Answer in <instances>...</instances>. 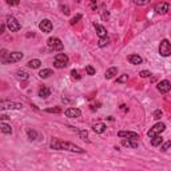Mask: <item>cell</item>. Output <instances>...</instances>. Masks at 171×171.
Instances as JSON below:
<instances>
[{
    "label": "cell",
    "instance_id": "cell-24",
    "mask_svg": "<svg viewBox=\"0 0 171 171\" xmlns=\"http://www.w3.org/2000/svg\"><path fill=\"white\" fill-rule=\"evenodd\" d=\"M27 66H28L29 68H39V67L41 66V62L39 60V59H31V60L27 63Z\"/></svg>",
    "mask_w": 171,
    "mask_h": 171
},
{
    "label": "cell",
    "instance_id": "cell-43",
    "mask_svg": "<svg viewBox=\"0 0 171 171\" xmlns=\"http://www.w3.org/2000/svg\"><path fill=\"white\" fill-rule=\"evenodd\" d=\"M0 119H3V120H8V116H7V115H1V116H0Z\"/></svg>",
    "mask_w": 171,
    "mask_h": 171
},
{
    "label": "cell",
    "instance_id": "cell-33",
    "mask_svg": "<svg viewBox=\"0 0 171 171\" xmlns=\"http://www.w3.org/2000/svg\"><path fill=\"white\" fill-rule=\"evenodd\" d=\"M127 80H128V75H126V74H124V75L119 76L118 80H116V82H118V83H126Z\"/></svg>",
    "mask_w": 171,
    "mask_h": 171
},
{
    "label": "cell",
    "instance_id": "cell-2",
    "mask_svg": "<svg viewBox=\"0 0 171 171\" xmlns=\"http://www.w3.org/2000/svg\"><path fill=\"white\" fill-rule=\"evenodd\" d=\"M23 104L18 102L11 100H0V110H21Z\"/></svg>",
    "mask_w": 171,
    "mask_h": 171
},
{
    "label": "cell",
    "instance_id": "cell-42",
    "mask_svg": "<svg viewBox=\"0 0 171 171\" xmlns=\"http://www.w3.org/2000/svg\"><path fill=\"white\" fill-rule=\"evenodd\" d=\"M120 110L124 111V112H127V111H128V107H127L126 104H122V106H120Z\"/></svg>",
    "mask_w": 171,
    "mask_h": 171
},
{
    "label": "cell",
    "instance_id": "cell-9",
    "mask_svg": "<svg viewBox=\"0 0 171 171\" xmlns=\"http://www.w3.org/2000/svg\"><path fill=\"white\" fill-rule=\"evenodd\" d=\"M168 11H170V4H168L167 1H160V3H158L157 6H155V12H157L158 15H165V14H167Z\"/></svg>",
    "mask_w": 171,
    "mask_h": 171
},
{
    "label": "cell",
    "instance_id": "cell-32",
    "mask_svg": "<svg viewBox=\"0 0 171 171\" xmlns=\"http://www.w3.org/2000/svg\"><path fill=\"white\" fill-rule=\"evenodd\" d=\"M162 147H160V150L162 151H167L168 148H170V146H171V140H167L166 143H163V145H160Z\"/></svg>",
    "mask_w": 171,
    "mask_h": 171
},
{
    "label": "cell",
    "instance_id": "cell-22",
    "mask_svg": "<svg viewBox=\"0 0 171 171\" xmlns=\"http://www.w3.org/2000/svg\"><path fill=\"white\" fill-rule=\"evenodd\" d=\"M0 131L3 134H6V135H9V134H12V128L9 124H7V123H0Z\"/></svg>",
    "mask_w": 171,
    "mask_h": 171
},
{
    "label": "cell",
    "instance_id": "cell-41",
    "mask_svg": "<svg viewBox=\"0 0 171 171\" xmlns=\"http://www.w3.org/2000/svg\"><path fill=\"white\" fill-rule=\"evenodd\" d=\"M91 8L96 9V0H91Z\"/></svg>",
    "mask_w": 171,
    "mask_h": 171
},
{
    "label": "cell",
    "instance_id": "cell-39",
    "mask_svg": "<svg viewBox=\"0 0 171 171\" xmlns=\"http://www.w3.org/2000/svg\"><path fill=\"white\" fill-rule=\"evenodd\" d=\"M4 29H6V26H4L3 23H0V35L4 32Z\"/></svg>",
    "mask_w": 171,
    "mask_h": 171
},
{
    "label": "cell",
    "instance_id": "cell-14",
    "mask_svg": "<svg viewBox=\"0 0 171 171\" xmlns=\"http://www.w3.org/2000/svg\"><path fill=\"white\" fill-rule=\"evenodd\" d=\"M94 27H95L96 34H98L99 38H104V36H107V29H106L103 26H100V24H98V23H94Z\"/></svg>",
    "mask_w": 171,
    "mask_h": 171
},
{
    "label": "cell",
    "instance_id": "cell-38",
    "mask_svg": "<svg viewBox=\"0 0 171 171\" xmlns=\"http://www.w3.org/2000/svg\"><path fill=\"white\" fill-rule=\"evenodd\" d=\"M71 75H72V78H75V79H80V75H79V72L76 70L71 71Z\"/></svg>",
    "mask_w": 171,
    "mask_h": 171
},
{
    "label": "cell",
    "instance_id": "cell-3",
    "mask_svg": "<svg viewBox=\"0 0 171 171\" xmlns=\"http://www.w3.org/2000/svg\"><path fill=\"white\" fill-rule=\"evenodd\" d=\"M7 28H8L11 32H18V31H20L21 24L19 23V20L16 18H14V16H8V18H7Z\"/></svg>",
    "mask_w": 171,
    "mask_h": 171
},
{
    "label": "cell",
    "instance_id": "cell-1",
    "mask_svg": "<svg viewBox=\"0 0 171 171\" xmlns=\"http://www.w3.org/2000/svg\"><path fill=\"white\" fill-rule=\"evenodd\" d=\"M49 147L52 148V150H58V151L66 150V151H71V152L84 154V150L82 147H79V146L74 145V143H71V142H63V140L56 139V138H54V139L51 140Z\"/></svg>",
    "mask_w": 171,
    "mask_h": 171
},
{
    "label": "cell",
    "instance_id": "cell-40",
    "mask_svg": "<svg viewBox=\"0 0 171 171\" xmlns=\"http://www.w3.org/2000/svg\"><path fill=\"white\" fill-rule=\"evenodd\" d=\"M62 9H63V12H64V14H66V15H68V14H70V11H68V7L62 6Z\"/></svg>",
    "mask_w": 171,
    "mask_h": 171
},
{
    "label": "cell",
    "instance_id": "cell-15",
    "mask_svg": "<svg viewBox=\"0 0 171 171\" xmlns=\"http://www.w3.org/2000/svg\"><path fill=\"white\" fill-rule=\"evenodd\" d=\"M55 62H58V63L63 64L64 67H67V64H68V56L66 54H58L55 56Z\"/></svg>",
    "mask_w": 171,
    "mask_h": 171
},
{
    "label": "cell",
    "instance_id": "cell-35",
    "mask_svg": "<svg viewBox=\"0 0 171 171\" xmlns=\"http://www.w3.org/2000/svg\"><path fill=\"white\" fill-rule=\"evenodd\" d=\"M20 0H7V4L8 6H19Z\"/></svg>",
    "mask_w": 171,
    "mask_h": 171
},
{
    "label": "cell",
    "instance_id": "cell-7",
    "mask_svg": "<svg viewBox=\"0 0 171 171\" xmlns=\"http://www.w3.org/2000/svg\"><path fill=\"white\" fill-rule=\"evenodd\" d=\"M47 44H48V47L52 51H62L63 49V43L60 41V39L58 38H49L48 40H47Z\"/></svg>",
    "mask_w": 171,
    "mask_h": 171
},
{
    "label": "cell",
    "instance_id": "cell-37",
    "mask_svg": "<svg viewBox=\"0 0 171 171\" xmlns=\"http://www.w3.org/2000/svg\"><path fill=\"white\" fill-rule=\"evenodd\" d=\"M139 75L142 76V78H148V76L151 75V72H150V71H140Z\"/></svg>",
    "mask_w": 171,
    "mask_h": 171
},
{
    "label": "cell",
    "instance_id": "cell-10",
    "mask_svg": "<svg viewBox=\"0 0 171 171\" xmlns=\"http://www.w3.org/2000/svg\"><path fill=\"white\" fill-rule=\"evenodd\" d=\"M39 28H40V31H43L44 34H49V32L52 31L54 26L48 19H44V20H41L40 23H39Z\"/></svg>",
    "mask_w": 171,
    "mask_h": 171
},
{
    "label": "cell",
    "instance_id": "cell-19",
    "mask_svg": "<svg viewBox=\"0 0 171 171\" xmlns=\"http://www.w3.org/2000/svg\"><path fill=\"white\" fill-rule=\"evenodd\" d=\"M115 75H118V68L116 67H110L107 71H106V79H112Z\"/></svg>",
    "mask_w": 171,
    "mask_h": 171
},
{
    "label": "cell",
    "instance_id": "cell-21",
    "mask_svg": "<svg viewBox=\"0 0 171 171\" xmlns=\"http://www.w3.org/2000/svg\"><path fill=\"white\" fill-rule=\"evenodd\" d=\"M163 143V138L160 135H155L151 138V145L154 146V147H158V146H160Z\"/></svg>",
    "mask_w": 171,
    "mask_h": 171
},
{
    "label": "cell",
    "instance_id": "cell-29",
    "mask_svg": "<svg viewBox=\"0 0 171 171\" xmlns=\"http://www.w3.org/2000/svg\"><path fill=\"white\" fill-rule=\"evenodd\" d=\"M46 112H49V114H60L62 112V108L60 107H54V108H47Z\"/></svg>",
    "mask_w": 171,
    "mask_h": 171
},
{
    "label": "cell",
    "instance_id": "cell-4",
    "mask_svg": "<svg viewBox=\"0 0 171 171\" xmlns=\"http://www.w3.org/2000/svg\"><path fill=\"white\" fill-rule=\"evenodd\" d=\"M159 54L165 58L171 55V43L167 40V39H163L160 41V46H159Z\"/></svg>",
    "mask_w": 171,
    "mask_h": 171
},
{
    "label": "cell",
    "instance_id": "cell-26",
    "mask_svg": "<svg viewBox=\"0 0 171 171\" xmlns=\"http://www.w3.org/2000/svg\"><path fill=\"white\" fill-rule=\"evenodd\" d=\"M15 76L18 79H20V80H27V79H28V74H27L26 71H21V70L16 71V72H15Z\"/></svg>",
    "mask_w": 171,
    "mask_h": 171
},
{
    "label": "cell",
    "instance_id": "cell-18",
    "mask_svg": "<svg viewBox=\"0 0 171 171\" xmlns=\"http://www.w3.org/2000/svg\"><path fill=\"white\" fill-rule=\"evenodd\" d=\"M106 128H107V126L104 124V123H96V124L92 126V130L95 131L96 134H102V132H104Z\"/></svg>",
    "mask_w": 171,
    "mask_h": 171
},
{
    "label": "cell",
    "instance_id": "cell-8",
    "mask_svg": "<svg viewBox=\"0 0 171 171\" xmlns=\"http://www.w3.org/2000/svg\"><path fill=\"white\" fill-rule=\"evenodd\" d=\"M118 136L119 138H124V139H132V140L139 139V134L134 132V131H119Z\"/></svg>",
    "mask_w": 171,
    "mask_h": 171
},
{
    "label": "cell",
    "instance_id": "cell-31",
    "mask_svg": "<svg viewBox=\"0 0 171 171\" xmlns=\"http://www.w3.org/2000/svg\"><path fill=\"white\" fill-rule=\"evenodd\" d=\"M162 115H163V112L160 110H155V111H154V119L159 120V119L162 118Z\"/></svg>",
    "mask_w": 171,
    "mask_h": 171
},
{
    "label": "cell",
    "instance_id": "cell-34",
    "mask_svg": "<svg viewBox=\"0 0 171 171\" xmlns=\"http://www.w3.org/2000/svg\"><path fill=\"white\" fill-rule=\"evenodd\" d=\"M134 4H136V6H145V4L148 3V0H132Z\"/></svg>",
    "mask_w": 171,
    "mask_h": 171
},
{
    "label": "cell",
    "instance_id": "cell-23",
    "mask_svg": "<svg viewBox=\"0 0 171 171\" xmlns=\"http://www.w3.org/2000/svg\"><path fill=\"white\" fill-rule=\"evenodd\" d=\"M70 128H71V130H74L76 134H78L80 139H83V140H88V139H87V138H88L87 131H82V130H78V128H74V127H70Z\"/></svg>",
    "mask_w": 171,
    "mask_h": 171
},
{
    "label": "cell",
    "instance_id": "cell-28",
    "mask_svg": "<svg viewBox=\"0 0 171 171\" xmlns=\"http://www.w3.org/2000/svg\"><path fill=\"white\" fill-rule=\"evenodd\" d=\"M8 54H9V51H7L6 48L0 49V62H1V63L6 60V58H7V55H8Z\"/></svg>",
    "mask_w": 171,
    "mask_h": 171
},
{
    "label": "cell",
    "instance_id": "cell-25",
    "mask_svg": "<svg viewBox=\"0 0 171 171\" xmlns=\"http://www.w3.org/2000/svg\"><path fill=\"white\" fill-rule=\"evenodd\" d=\"M51 75H52V70H49V68H44V70H41L40 72H39V76H40L41 79H47Z\"/></svg>",
    "mask_w": 171,
    "mask_h": 171
},
{
    "label": "cell",
    "instance_id": "cell-6",
    "mask_svg": "<svg viewBox=\"0 0 171 171\" xmlns=\"http://www.w3.org/2000/svg\"><path fill=\"white\" fill-rule=\"evenodd\" d=\"M21 59H23V52H19V51H16V52H9L8 55H7L6 60L3 62V64L16 63V62L21 60Z\"/></svg>",
    "mask_w": 171,
    "mask_h": 171
},
{
    "label": "cell",
    "instance_id": "cell-17",
    "mask_svg": "<svg viewBox=\"0 0 171 171\" xmlns=\"http://www.w3.org/2000/svg\"><path fill=\"white\" fill-rule=\"evenodd\" d=\"M38 95L40 96V98H48V96L51 95V90H49L48 87H46V86H41L38 91Z\"/></svg>",
    "mask_w": 171,
    "mask_h": 171
},
{
    "label": "cell",
    "instance_id": "cell-20",
    "mask_svg": "<svg viewBox=\"0 0 171 171\" xmlns=\"http://www.w3.org/2000/svg\"><path fill=\"white\" fill-rule=\"evenodd\" d=\"M138 140H132V139H124V138H123V140H122V145L123 146H126V147H131V148H136L138 147Z\"/></svg>",
    "mask_w": 171,
    "mask_h": 171
},
{
    "label": "cell",
    "instance_id": "cell-27",
    "mask_svg": "<svg viewBox=\"0 0 171 171\" xmlns=\"http://www.w3.org/2000/svg\"><path fill=\"white\" fill-rule=\"evenodd\" d=\"M108 43H110V39L107 38V36H104V38H100L98 41V46L100 47V48H103V47L108 46Z\"/></svg>",
    "mask_w": 171,
    "mask_h": 171
},
{
    "label": "cell",
    "instance_id": "cell-11",
    "mask_svg": "<svg viewBox=\"0 0 171 171\" xmlns=\"http://www.w3.org/2000/svg\"><path fill=\"white\" fill-rule=\"evenodd\" d=\"M157 88H158V91H160V94H167L171 90V83L168 80H162L158 83Z\"/></svg>",
    "mask_w": 171,
    "mask_h": 171
},
{
    "label": "cell",
    "instance_id": "cell-13",
    "mask_svg": "<svg viewBox=\"0 0 171 171\" xmlns=\"http://www.w3.org/2000/svg\"><path fill=\"white\" fill-rule=\"evenodd\" d=\"M127 60L130 62L131 64H135V66H138V64H142L143 59L140 58L139 55H136V54H131V55H128Z\"/></svg>",
    "mask_w": 171,
    "mask_h": 171
},
{
    "label": "cell",
    "instance_id": "cell-16",
    "mask_svg": "<svg viewBox=\"0 0 171 171\" xmlns=\"http://www.w3.org/2000/svg\"><path fill=\"white\" fill-rule=\"evenodd\" d=\"M27 135H28V138L31 140H38L40 138V134L36 130H34V128H27Z\"/></svg>",
    "mask_w": 171,
    "mask_h": 171
},
{
    "label": "cell",
    "instance_id": "cell-5",
    "mask_svg": "<svg viewBox=\"0 0 171 171\" xmlns=\"http://www.w3.org/2000/svg\"><path fill=\"white\" fill-rule=\"evenodd\" d=\"M165 130H166V124H165V123H157V124H154L152 127L148 130L147 135L150 136V138H152V136H155V135H160V134H162Z\"/></svg>",
    "mask_w": 171,
    "mask_h": 171
},
{
    "label": "cell",
    "instance_id": "cell-36",
    "mask_svg": "<svg viewBox=\"0 0 171 171\" xmlns=\"http://www.w3.org/2000/svg\"><path fill=\"white\" fill-rule=\"evenodd\" d=\"M80 19H82V15H76L75 18H72V19H71V21H70V23L74 26V24H75V23H78V20H80Z\"/></svg>",
    "mask_w": 171,
    "mask_h": 171
},
{
    "label": "cell",
    "instance_id": "cell-30",
    "mask_svg": "<svg viewBox=\"0 0 171 171\" xmlns=\"http://www.w3.org/2000/svg\"><path fill=\"white\" fill-rule=\"evenodd\" d=\"M86 72L90 76H92V75H95V68L92 66H86Z\"/></svg>",
    "mask_w": 171,
    "mask_h": 171
},
{
    "label": "cell",
    "instance_id": "cell-12",
    "mask_svg": "<svg viewBox=\"0 0 171 171\" xmlns=\"http://www.w3.org/2000/svg\"><path fill=\"white\" fill-rule=\"evenodd\" d=\"M64 114H66L67 118H79V116L82 115V111L79 110V108L71 107V108H67V110L64 111Z\"/></svg>",
    "mask_w": 171,
    "mask_h": 171
}]
</instances>
